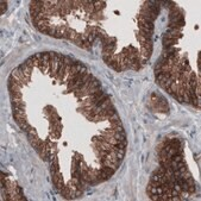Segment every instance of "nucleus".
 Returning a JSON list of instances; mask_svg holds the SVG:
<instances>
[{
    "instance_id": "10",
    "label": "nucleus",
    "mask_w": 201,
    "mask_h": 201,
    "mask_svg": "<svg viewBox=\"0 0 201 201\" xmlns=\"http://www.w3.org/2000/svg\"><path fill=\"white\" fill-rule=\"evenodd\" d=\"M56 173H58V161L54 157V161L51 162V175H55Z\"/></svg>"
},
{
    "instance_id": "15",
    "label": "nucleus",
    "mask_w": 201,
    "mask_h": 201,
    "mask_svg": "<svg viewBox=\"0 0 201 201\" xmlns=\"http://www.w3.org/2000/svg\"><path fill=\"white\" fill-rule=\"evenodd\" d=\"M24 63H25V64H26L30 69H34V67H35V63H34V61H32V58H31V57H29V58H28Z\"/></svg>"
},
{
    "instance_id": "1",
    "label": "nucleus",
    "mask_w": 201,
    "mask_h": 201,
    "mask_svg": "<svg viewBox=\"0 0 201 201\" xmlns=\"http://www.w3.org/2000/svg\"><path fill=\"white\" fill-rule=\"evenodd\" d=\"M87 73H88V71H87V68H86V67L83 66V67H82V68L80 69V71H79V73H77V74H76V75H75V76H74L73 79L68 80V83H67V87H68V92H69V90L71 89V87H73V86H74V84H75V83H76V82H77V81H79V80H80V79L82 77V76H84V75H86Z\"/></svg>"
},
{
    "instance_id": "9",
    "label": "nucleus",
    "mask_w": 201,
    "mask_h": 201,
    "mask_svg": "<svg viewBox=\"0 0 201 201\" xmlns=\"http://www.w3.org/2000/svg\"><path fill=\"white\" fill-rule=\"evenodd\" d=\"M76 32L74 31V30H71V29H68L67 28V31H66V34H64V38H68V39H70V41H74L75 38H76Z\"/></svg>"
},
{
    "instance_id": "8",
    "label": "nucleus",
    "mask_w": 201,
    "mask_h": 201,
    "mask_svg": "<svg viewBox=\"0 0 201 201\" xmlns=\"http://www.w3.org/2000/svg\"><path fill=\"white\" fill-rule=\"evenodd\" d=\"M183 25H184V20L182 19V20H176V22H171V23H169V25H168V26H169L170 29H176V30H177V28H178V29H181V28H182Z\"/></svg>"
},
{
    "instance_id": "16",
    "label": "nucleus",
    "mask_w": 201,
    "mask_h": 201,
    "mask_svg": "<svg viewBox=\"0 0 201 201\" xmlns=\"http://www.w3.org/2000/svg\"><path fill=\"white\" fill-rule=\"evenodd\" d=\"M200 62H201V60H200V54L197 55V66H199V69H200Z\"/></svg>"
},
{
    "instance_id": "14",
    "label": "nucleus",
    "mask_w": 201,
    "mask_h": 201,
    "mask_svg": "<svg viewBox=\"0 0 201 201\" xmlns=\"http://www.w3.org/2000/svg\"><path fill=\"white\" fill-rule=\"evenodd\" d=\"M0 6H1V10H0V13L4 15L6 12V9H7V3L5 1V0H3L1 3H0Z\"/></svg>"
},
{
    "instance_id": "5",
    "label": "nucleus",
    "mask_w": 201,
    "mask_h": 201,
    "mask_svg": "<svg viewBox=\"0 0 201 201\" xmlns=\"http://www.w3.org/2000/svg\"><path fill=\"white\" fill-rule=\"evenodd\" d=\"M93 5H94V13H98L105 7L106 3L105 1H95V0H93Z\"/></svg>"
},
{
    "instance_id": "3",
    "label": "nucleus",
    "mask_w": 201,
    "mask_h": 201,
    "mask_svg": "<svg viewBox=\"0 0 201 201\" xmlns=\"http://www.w3.org/2000/svg\"><path fill=\"white\" fill-rule=\"evenodd\" d=\"M11 105H12V109H13V110H15V109L25 110V103L23 101L22 99H13L12 103H11Z\"/></svg>"
},
{
    "instance_id": "12",
    "label": "nucleus",
    "mask_w": 201,
    "mask_h": 201,
    "mask_svg": "<svg viewBox=\"0 0 201 201\" xmlns=\"http://www.w3.org/2000/svg\"><path fill=\"white\" fill-rule=\"evenodd\" d=\"M83 9H84V11H86L87 13L93 15V13H94V5H93V1H89V4H88V5L83 6Z\"/></svg>"
},
{
    "instance_id": "11",
    "label": "nucleus",
    "mask_w": 201,
    "mask_h": 201,
    "mask_svg": "<svg viewBox=\"0 0 201 201\" xmlns=\"http://www.w3.org/2000/svg\"><path fill=\"white\" fill-rule=\"evenodd\" d=\"M101 170H103V171H105L109 176H113V174L116 173V169H113V168H111V167H107V165H104Z\"/></svg>"
},
{
    "instance_id": "7",
    "label": "nucleus",
    "mask_w": 201,
    "mask_h": 201,
    "mask_svg": "<svg viewBox=\"0 0 201 201\" xmlns=\"http://www.w3.org/2000/svg\"><path fill=\"white\" fill-rule=\"evenodd\" d=\"M177 39H173V38H165L163 37V47L168 48V47H174L175 44H177Z\"/></svg>"
},
{
    "instance_id": "2",
    "label": "nucleus",
    "mask_w": 201,
    "mask_h": 201,
    "mask_svg": "<svg viewBox=\"0 0 201 201\" xmlns=\"http://www.w3.org/2000/svg\"><path fill=\"white\" fill-rule=\"evenodd\" d=\"M18 68L23 71V74H24V76H25V80H26V82H28V84H29V82H30V80H31V73H32V69H30L25 63H22Z\"/></svg>"
},
{
    "instance_id": "13",
    "label": "nucleus",
    "mask_w": 201,
    "mask_h": 201,
    "mask_svg": "<svg viewBox=\"0 0 201 201\" xmlns=\"http://www.w3.org/2000/svg\"><path fill=\"white\" fill-rule=\"evenodd\" d=\"M142 48H144V49H146L148 51H151V52H152V42H151V39L148 41V42H145V43H143V44H142Z\"/></svg>"
},
{
    "instance_id": "6",
    "label": "nucleus",
    "mask_w": 201,
    "mask_h": 201,
    "mask_svg": "<svg viewBox=\"0 0 201 201\" xmlns=\"http://www.w3.org/2000/svg\"><path fill=\"white\" fill-rule=\"evenodd\" d=\"M13 117H15V119H18V118H26L25 110H22V109H15V110H13Z\"/></svg>"
},
{
    "instance_id": "4",
    "label": "nucleus",
    "mask_w": 201,
    "mask_h": 201,
    "mask_svg": "<svg viewBox=\"0 0 201 201\" xmlns=\"http://www.w3.org/2000/svg\"><path fill=\"white\" fill-rule=\"evenodd\" d=\"M20 90H22V88H16L13 90H10L11 100H13V99H22L23 98V93Z\"/></svg>"
}]
</instances>
